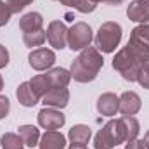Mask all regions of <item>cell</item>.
<instances>
[{
    "mask_svg": "<svg viewBox=\"0 0 149 149\" xmlns=\"http://www.w3.org/2000/svg\"><path fill=\"white\" fill-rule=\"evenodd\" d=\"M149 50L135 47L132 43H127L113 59V68L121 74L127 81H137V74L141 71V66L144 64Z\"/></svg>",
    "mask_w": 149,
    "mask_h": 149,
    "instance_id": "1",
    "label": "cell"
},
{
    "mask_svg": "<svg viewBox=\"0 0 149 149\" xmlns=\"http://www.w3.org/2000/svg\"><path fill=\"white\" fill-rule=\"evenodd\" d=\"M104 59L99 54V50L95 47H85L80 56L71 63V78H74V81L80 83H88L92 80L97 78L99 71L102 70Z\"/></svg>",
    "mask_w": 149,
    "mask_h": 149,
    "instance_id": "2",
    "label": "cell"
},
{
    "mask_svg": "<svg viewBox=\"0 0 149 149\" xmlns=\"http://www.w3.org/2000/svg\"><path fill=\"white\" fill-rule=\"evenodd\" d=\"M127 142V134L121 120H109L95 135V149H113L114 146Z\"/></svg>",
    "mask_w": 149,
    "mask_h": 149,
    "instance_id": "3",
    "label": "cell"
},
{
    "mask_svg": "<svg viewBox=\"0 0 149 149\" xmlns=\"http://www.w3.org/2000/svg\"><path fill=\"white\" fill-rule=\"evenodd\" d=\"M120 42H121V26L118 23L108 21L99 28L95 35V49L104 54H111L113 50H116Z\"/></svg>",
    "mask_w": 149,
    "mask_h": 149,
    "instance_id": "4",
    "label": "cell"
},
{
    "mask_svg": "<svg viewBox=\"0 0 149 149\" xmlns=\"http://www.w3.org/2000/svg\"><path fill=\"white\" fill-rule=\"evenodd\" d=\"M92 42V28L87 23H74L68 30V45L71 50H83Z\"/></svg>",
    "mask_w": 149,
    "mask_h": 149,
    "instance_id": "5",
    "label": "cell"
},
{
    "mask_svg": "<svg viewBox=\"0 0 149 149\" xmlns=\"http://www.w3.org/2000/svg\"><path fill=\"white\" fill-rule=\"evenodd\" d=\"M47 40L54 49H64L68 43V28L63 21H52L47 28Z\"/></svg>",
    "mask_w": 149,
    "mask_h": 149,
    "instance_id": "6",
    "label": "cell"
},
{
    "mask_svg": "<svg viewBox=\"0 0 149 149\" xmlns=\"http://www.w3.org/2000/svg\"><path fill=\"white\" fill-rule=\"evenodd\" d=\"M64 121H66L64 114L54 108H43L38 113V123L45 130H57L64 125Z\"/></svg>",
    "mask_w": 149,
    "mask_h": 149,
    "instance_id": "7",
    "label": "cell"
},
{
    "mask_svg": "<svg viewBox=\"0 0 149 149\" xmlns=\"http://www.w3.org/2000/svg\"><path fill=\"white\" fill-rule=\"evenodd\" d=\"M28 61H30V66L37 71H43V70H49L54 63H56V54L50 50V49H35L30 56H28Z\"/></svg>",
    "mask_w": 149,
    "mask_h": 149,
    "instance_id": "8",
    "label": "cell"
},
{
    "mask_svg": "<svg viewBox=\"0 0 149 149\" xmlns=\"http://www.w3.org/2000/svg\"><path fill=\"white\" fill-rule=\"evenodd\" d=\"M43 104L45 108H66L70 102V92L66 87H54L50 88L43 97Z\"/></svg>",
    "mask_w": 149,
    "mask_h": 149,
    "instance_id": "9",
    "label": "cell"
},
{
    "mask_svg": "<svg viewBox=\"0 0 149 149\" xmlns=\"http://www.w3.org/2000/svg\"><path fill=\"white\" fill-rule=\"evenodd\" d=\"M128 19L141 23V24H149V0H135L128 5L127 9Z\"/></svg>",
    "mask_w": 149,
    "mask_h": 149,
    "instance_id": "10",
    "label": "cell"
},
{
    "mask_svg": "<svg viewBox=\"0 0 149 149\" xmlns=\"http://www.w3.org/2000/svg\"><path fill=\"white\" fill-rule=\"evenodd\" d=\"M142 101L135 92H123L120 97V113L123 116H134L141 111Z\"/></svg>",
    "mask_w": 149,
    "mask_h": 149,
    "instance_id": "11",
    "label": "cell"
},
{
    "mask_svg": "<svg viewBox=\"0 0 149 149\" xmlns=\"http://www.w3.org/2000/svg\"><path fill=\"white\" fill-rule=\"evenodd\" d=\"M97 111L102 116H114L116 111H120V97L116 94L106 92L97 99Z\"/></svg>",
    "mask_w": 149,
    "mask_h": 149,
    "instance_id": "12",
    "label": "cell"
},
{
    "mask_svg": "<svg viewBox=\"0 0 149 149\" xmlns=\"http://www.w3.org/2000/svg\"><path fill=\"white\" fill-rule=\"evenodd\" d=\"M40 149H64L66 148V139L61 132H56V130H47L40 142H38Z\"/></svg>",
    "mask_w": 149,
    "mask_h": 149,
    "instance_id": "13",
    "label": "cell"
},
{
    "mask_svg": "<svg viewBox=\"0 0 149 149\" xmlns=\"http://www.w3.org/2000/svg\"><path fill=\"white\" fill-rule=\"evenodd\" d=\"M19 28L23 33H31V31H38L43 30V17L38 12H28L21 17L19 21Z\"/></svg>",
    "mask_w": 149,
    "mask_h": 149,
    "instance_id": "14",
    "label": "cell"
},
{
    "mask_svg": "<svg viewBox=\"0 0 149 149\" xmlns=\"http://www.w3.org/2000/svg\"><path fill=\"white\" fill-rule=\"evenodd\" d=\"M128 43L149 50V24H139V26H135L132 30V35H130Z\"/></svg>",
    "mask_w": 149,
    "mask_h": 149,
    "instance_id": "15",
    "label": "cell"
},
{
    "mask_svg": "<svg viewBox=\"0 0 149 149\" xmlns=\"http://www.w3.org/2000/svg\"><path fill=\"white\" fill-rule=\"evenodd\" d=\"M16 95H17V101H19L23 106H26V108H33L38 102V97H37V94L33 92L30 81H23V83L17 87Z\"/></svg>",
    "mask_w": 149,
    "mask_h": 149,
    "instance_id": "16",
    "label": "cell"
},
{
    "mask_svg": "<svg viewBox=\"0 0 149 149\" xmlns=\"http://www.w3.org/2000/svg\"><path fill=\"white\" fill-rule=\"evenodd\" d=\"M68 137H70L71 144L87 146L88 141H90V137H92V130H90V127H87V125H74V127H71Z\"/></svg>",
    "mask_w": 149,
    "mask_h": 149,
    "instance_id": "17",
    "label": "cell"
},
{
    "mask_svg": "<svg viewBox=\"0 0 149 149\" xmlns=\"http://www.w3.org/2000/svg\"><path fill=\"white\" fill-rule=\"evenodd\" d=\"M19 137L23 139V142L28 146V148H35L38 146V141H40V130L33 125H21L19 128Z\"/></svg>",
    "mask_w": 149,
    "mask_h": 149,
    "instance_id": "18",
    "label": "cell"
},
{
    "mask_svg": "<svg viewBox=\"0 0 149 149\" xmlns=\"http://www.w3.org/2000/svg\"><path fill=\"white\" fill-rule=\"evenodd\" d=\"M30 85H31V88H33V92L37 94V97H43L50 88H54L52 87V83H50V78H49V74H37V76H33L31 80H30Z\"/></svg>",
    "mask_w": 149,
    "mask_h": 149,
    "instance_id": "19",
    "label": "cell"
},
{
    "mask_svg": "<svg viewBox=\"0 0 149 149\" xmlns=\"http://www.w3.org/2000/svg\"><path fill=\"white\" fill-rule=\"evenodd\" d=\"M49 78H50V83L52 87H66L71 80V73L64 68H54L49 71Z\"/></svg>",
    "mask_w": 149,
    "mask_h": 149,
    "instance_id": "20",
    "label": "cell"
},
{
    "mask_svg": "<svg viewBox=\"0 0 149 149\" xmlns=\"http://www.w3.org/2000/svg\"><path fill=\"white\" fill-rule=\"evenodd\" d=\"M123 127H125V134H127V142L130 141H135L137 135H139V121L134 118V116H123L120 118Z\"/></svg>",
    "mask_w": 149,
    "mask_h": 149,
    "instance_id": "21",
    "label": "cell"
},
{
    "mask_svg": "<svg viewBox=\"0 0 149 149\" xmlns=\"http://www.w3.org/2000/svg\"><path fill=\"white\" fill-rule=\"evenodd\" d=\"M56 2H61L63 5L73 7L76 10H80V12H85V14L95 10V7H97V3L92 2V0H56Z\"/></svg>",
    "mask_w": 149,
    "mask_h": 149,
    "instance_id": "22",
    "label": "cell"
},
{
    "mask_svg": "<svg viewBox=\"0 0 149 149\" xmlns=\"http://www.w3.org/2000/svg\"><path fill=\"white\" fill-rule=\"evenodd\" d=\"M0 144H2L3 149H23L24 148V142L19 137V134H12V132L3 134L2 139H0Z\"/></svg>",
    "mask_w": 149,
    "mask_h": 149,
    "instance_id": "23",
    "label": "cell"
},
{
    "mask_svg": "<svg viewBox=\"0 0 149 149\" xmlns=\"http://www.w3.org/2000/svg\"><path fill=\"white\" fill-rule=\"evenodd\" d=\"M47 38V31L45 30H38V31H31V33H23V40L26 47H40Z\"/></svg>",
    "mask_w": 149,
    "mask_h": 149,
    "instance_id": "24",
    "label": "cell"
},
{
    "mask_svg": "<svg viewBox=\"0 0 149 149\" xmlns=\"http://www.w3.org/2000/svg\"><path fill=\"white\" fill-rule=\"evenodd\" d=\"M137 81L141 83V87H144V88L149 90V56L146 57L144 64L141 66V71L137 74Z\"/></svg>",
    "mask_w": 149,
    "mask_h": 149,
    "instance_id": "25",
    "label": "cell"
},
{
    "mask_svg": "<svg viewBox=\"0 0 149 149\" xmlns=\"http://www.w3.org/2000/svg\"><path fill=\"white\" fill-rule=\"evenodd\" d=\"M10 16H12V10H10V7L0 0V26H5V24L9 23Z\"/></svg>",
    "mask_w": 149,
    "mask_h": 149,
    "instance_id": "26",
    "label": "cell"
},
{
    "mask_svg": "<svg viewBox=\"0 0 149 149\" xmlns=\"http://www.w3.org/2000/svg\"><path fill=\"white\" fill-rule=\"evenodd\" d=\"M33 0H7V5L10 7V10H12V14L14 12H21L26 5H30Z\"/></svg>",
    "mask_w": 149,
    "mask_h": 149,
    "instance_id": "27",
    "label": "cell"
},
{
    "mask_svg": "<svg viewBox=\"0 0 149 149\" xmlns=\"http://www.w3.org/2000/svg\"><path fill=\"white\" fill-rule=\"evenodd\" d=\"M10 111V101L5 97V95H0V120L5 118Z\"/></svg>",
    "mask_w": 149,
    "mask_h": 149,
    "instance_id": "28",
    "label": "cell"
},
{
    "mask_svg": "<svg viewBox=\"0 0 149 149\" xmlns=\"http://www.w3.org/2000/svg\"><path fill=\"white\" fill-rule=\"evenodd\" d=\"M7 64H9V50L3 45H0V68H5Z\"/></svg>",
    "mask_w": 149,
    "mask_h": 149,
    "instance_id": "29",
    "label": "cell"
},
{
    "mask_svg": "<svg viewBox=\"0 0 149 149\" xmlns=\"http://www.w3.org/2000/svg\"><path fill=\"white\" fill-rule=\"evenodd\" d=\"M125 149H146V146H144V142L142 141H130V142H127V146H125Z\"/></svg>",
    "mask_w": 149,
    "mask_h": 149,
    "instance_id": "30",
    "label": "cell"
},
{
    "mask_svg": "<svg viewBox=\"0 0 149 149\" xmlns=\"http://www.w3.org/2000/svg\"><path fill=\"white\" fill-rule=\"evenodd\" d=\"M104 3H109V5H118V3H121L123 0H102Z\"/></svg>",
    "mask_w": 149,
    "mask_h": 149,
    "instance_id": "31",
    "label": "cell"
},
{
    "mask_svg": "<svg viewBox=\"0 0 149 149\" xmlns=\"http://www.w3.org/2000/svg\"><path fill=\"white\" fill-rule=\"evenodd\" d=\"M142 142H144V146L149 149V130H148V134L144 135V141H142Z\"/></svg>",
    "mask_w": 149,
    "mask_h": 149,
    "instance_id": "32",
    "label": "cell"
},
{
    "mask_svg": "<svg viewBox=\"0 0 149 149\" xmlns=\"http://www.w3.org/2000/svg\"><path fill=\"white\" fill-rule=\"evenodd\" d=\"M70 149H85V146H80V144H71Z\"/></svg>",
    "mask_w": 149,
    "mask_h": 149,
    "instance_id": "33",
    "label": "cell"
},
{
    "mask_svg": "<svg viewBox=\"0 0 149 149\" xmlns=\"http://www.w3.org/2000/svg\"><path fill=\"white\" fill-rule=\"evenodd\" d=\"M3 88V80H2V76H0V90Z\"/></svg>",
    "mask_w": 149,
    "mask_h": 149,
    "instance_id": "34",
    "label": "cell"
},
{
    "mask_svg": "<svg viewBox=\"0 0 149 149\" xmlns=\"http://www.w3.org/2000/svg\"><path fill=\"white\" fill-rule=\"evenodd\" d=\"M92 2H95V3H97V2H102V0H92Z\"/></svg>",
    "mask_w": 149,
    "mask_h": 149,
    "instance_id": "35",
    "label": "cell"
}]
</instances>
